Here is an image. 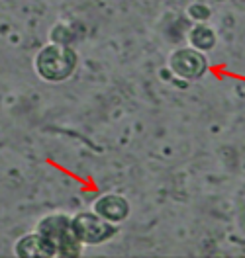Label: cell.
Segmentation results:
<instances>
[{
  "mask_svg": "<svg viewBox=\"0 0 245 258\" xmlns=\"http://www.w3.org/2000/svg\"><path fill=\"white\" fill-rule=\"evenodd\" d=\"M169 69L184 81H196L208 71V59L196 47L175 49L169 57Z\"/></svg>",
  "mask_w": 245,
  "mask_h": 258,
  "instance_id": "cell-4",
  "label": "cell"
},
{
  "mask_svg": "<svg viewBox=\"0 0 245 258\" xmlns=\"http://www.w3.org/2000/svg\"><path fill=\"white\" fill-rule=\"evenodd\" d=\"M14 252H16V256H20V258H37V256L49 258L47 248H45L41 237H39L35 231L30 233V235H24V237L16 242Z\"/></svg>",
  "mask_w": 245,
  "mask_h": 258,
  "instance_id": "cell-6",
  "label": "cell"
},
{
  "mask_svg": "<svg viewBox=\"0 0 245 258\" xmlns=\"http://www.w3.org/2000/svg\"><path fill=\"white\" fill-rule=\"evenodd\" d=\"M73 229L82 244L94 246L114 239L120 231V225L104 219L96 211H81L73 217Z\"/></svg>",
  "mask_w": 245,
  "mask_h": 258,
  "instance_id": "cell-3",
  "label": "cell"
},
{
  "mask_svg": "<svg viewBox=\"0 0 245 258\" xmlns=\"http://www.w3.org/2000/svg\"><path fill=\"white\" fill-rule=\"evenodd\" d=\"M77 53L65 43H49L35 57V71L47 82H61L77 69Z\"/></svg>",
  "mask_w": 245,
  "mask_h": 258,
  "instance_id": "cell-2",
  "label": "cell"
},
{
  "mask_svg": "<svg viewBox=\"0 0 245 258\" xmlns=\"http://www.w3.org/2000/svg\"><path fill=\"white\" fill-rule=\"evenodd\" d=\"M186 16L194 22H206L210 18V8L206 4H190L186 8Z\"/></svg>",
  "mask_w": 245,
  "mask_h": 258,
  "instance_id": "cell-8",
  "label": "cell"
},
{
  "mask_svg": "<svg viewBox=\"0 0 245 258\" xmlns=\"http://www.w3.org/2000/svg\"><path fill=\"white\" fill-rule=\"evenodd\" d=\"M94 211L112 223H122L130 215V202L120 194H104L94 202Z\"/></svg>",
  "mask_w": 245,
  "mask_h": 258,
  "instance_id": "cell-5",
  "label": "cell"
},
{
  "mask_svg": "<svg viewBox=\"0 0 245 258\" xmlns=\"http://www.w3.org/2000/svg\"><path fill=\"white\" fill-rule=\"evenodd\" d=\"M188 41L198 51H210L216 45V32L204 22H198L188 33Z\"/></svg>",
  "mask_w": 245,
  "mask_h": 258,
  "instance_id": "cell-7",
  "label": "cell"
},
{
  "mask_svg": "<svg viewBox=\"0 0 245 258\" xmlns=\"http://www.w3.org/2000/svg\"><path fill=\"white\" fill-rule=\"evenodd\" d=\"M35 233L41 237V241L51 256H81L82 244L73 229V217L67 213H49L37 221Z\"/></svg>",
  "mask_w": 245,
  "mask_h": 258,
  "instance_id": "cell-1",
  "label": "cell"
}]
</instances>
